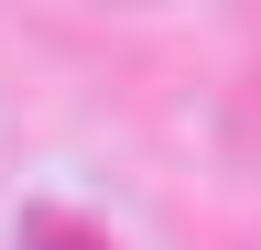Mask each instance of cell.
I'll list each match as a JSON object with an SVG mask.
<instances>
[{"mask_svg": "<svg viewBox=\"0 0 261 250\" xmlns=\"http://www.w3.org/2000/svg\"><path fill=\"white\" fill-rule=\"evenodd\" d=\"M22 250H109V239H98L87 217H55V207H44V217H33V239H22Z\"/></svg>", "mask_w": 261, "mask_h": 250, "instance_id": "6da1fadb", "label": "cell"}]
</instances>
